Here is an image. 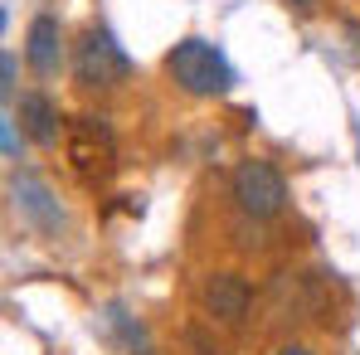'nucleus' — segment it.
Listing matches in <instances>:
<instances>
[{
    "mask_svg": "<svg viewBox=\"0 0 360 355\" xmlns=\"http://www.w3.org/2000/svg\"><path fill=\"white\" fill-rule=\"evenodd\" d=\"M166 73L176 78L190 98H219V93H229V83H234L224 54H219L210 39H180L176 49L166 54Z\"/></svg>",
    "mask_w": 360,
    "mask_h": 355,
    "instance_id": "nucleus-1",
    "label": "nucleus"
},
{
    "mask_svg": "<svg viewBox=\"0 0 360 355\" xmlns=\"http://www.w3.org/2000/svg\"><path fill=\"white\" fill-rule=\"evenodd\" d=\"M131 73V59L122 54V44L108 30H83V39L73 44V78L83 88H112Z\"/></svg>",
    "mask_w": 360,
    "mask_h": 355,
    "instance_id": "nucleus-2",
    "label": "nucleus"
},
{
    "mask_svg": "<svg viewBox=\"0 0 360 355\" xmlns=\"http://www.w3.org/2000/svg\"><path fill=\"white\" fill-rule=\"evenodd\" d=\"M234 200H239L243 214L253 219H273L283 205H288V180L273 161H243L234 171Z\"/></svg>",
    "mask_w": 360,
    "mask_h": 355,
    "instance_id": "nucleus-3",
    "label": "nucleus"
},
{
    "mask_svg": "<svg viewBox=\"0 0 360 355\" xmlns=\"http://www.w3.org/2000/svg\"><path fill=\"white\" fill-rule=\"evenodd\" d=\"M25 59L39 78H54L63 63V30L54 15H34L30 20V34H25Z\"/></svg>",
    "mask_w": 360,
    "mask_h": 355,
    "instance_id": "nucleus-4",
    "label": "nucleus"
},
{
    "mask_svg": "<svg viewBox=\"0 0 360 355\" xmlns=\"http://www.w3.org/2000/svg\"><path fill=\"white\" fill-rule=\"evenodd\" d=\"M205 306L214 316H224V321H239L243 311H248V283L234 278V273H214L205 283Z\"/></svg>",
    "mask_w": 360,
    "mask_h": 355,
    "instance_id": "nucleus-5",
    "label": "nucleus"
},
{
    "mask_svg": "<svg viewBox=\"0 0 360 355\" xmlns=\"http://www.w3.org/2000/svg\"><path fill=\"white\" fill-rule=\"evenodd\" d=\"M73 161L83 166V171H98V166H108V156H112V136H108V127H98L93 117H78L73 122Z\"/></svg>",
    "mask_w": 360,
    "mask_h": 355,
    "instance_id": "nucleus-6",
    "label": "nucleus"
},
{
    "mask_svg": "<svg viewBox=\"0 0 360 355\" xmlns=\"http://www.w3.org/2000/svg\"><path fill=\"white\" fill-rule=\"evenodd\" d=\"M20 127H25V136L39 141V146H54V141H59V112H54V103H49L44 93H25V98H20Z\"/></svg>",
    "mask_w": 360,
    "mask_h": 355,
    "instance_id": "nucleus-7",
    "label": "nucleus"
},
{
    "mask_svg": "<svg viewBox=\"0 0 360 355\" xmlns=\"http://www.w3.org/2000/svg\"><path fill=\"white\" fill-rule=\"evenodd\" d=\"M15 195H20V205H25L44 229H54V224H59V209H49V190H44L34 176H20V180H15Z\"/></svg>",
    "mask_w": 360,
    "mask_h": 355,
    "instance_id": "nucleus-8",
    "label": "nucleus"
},
{
    "mask_svg": "<svg viewBox=\"0 0 360 355\" xmlns=\"http://www.w3.org/2000/svg\"><path fill=\"white\" fill-rule=\"evenodd\" d=\"M0 93H5V98H15V54H5V59H0Z\"/></svg>",
    "mask_w": 360,
    "mask_h": 355,
    "instance_id": "nucleus-9",
    "label": "nucleus"
},
{
    "mask_svg": "<svg viewBox=\"0 0 360 355\" xmlns=\"http://www.w3.org/2000/svg\"><path fill=\"white\" fill-rule=\"evenodd\" d=\"M0 136H5V156H15V151H20V131H15V122H10V117L0 122Z\"/></svg>",
    "mask_w": 360,
    "mask_h": 355,
    "instance_id": "nucleus-10",
    "label": "nucleus"
},
{
    "mask_svg": "<svg viewBox=\"0 0 360 355\" xmlns=\"http://www.w3.org/2000/svg\"><path fill=\"white\" fill-rule=\"evenodd\" d=\"M346 39H351V44H356V49H351V54H356V63H360V25H346Z\"/></svg>",
    "mask_w": 360,
    "mask_h": 355,
    "instance_id": "nucleus-11",
    "label": "nucleus"
},
{
    "mask_svg": "<svg viewBox=\"0 0 360 355\" xmlns=\"http://www.w3.org/2000/svg\"><path fill=\"white\" fill-rule=\"evenodd\" d=\"M278 355H311V351H307V346H283Z\"/></svg>",
    "mask_w": 360,
    "mask_h": 355,
    "instance_id": "nucleus-12",
    "label": "nucleus"
},
{
    "mask_svg": "<svg viewBox=\"0 0 360 355\" xmlns=\"http://www.w3.org/2000/svg\"><path fill=\"white\" fill-rule=\"evenodd\" d=\"M288 5H297V10H316V0H288Z\"/></svg>",
    "mask_w": 360,
    "mask_h": 355,
    "instance_id": "nucleus-13",
    "label": "nucleus"
}]
</instances>
